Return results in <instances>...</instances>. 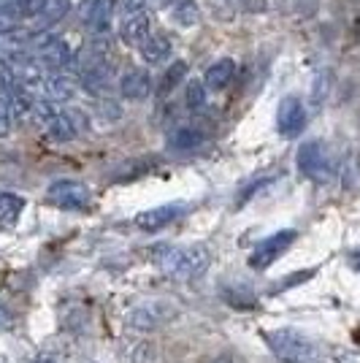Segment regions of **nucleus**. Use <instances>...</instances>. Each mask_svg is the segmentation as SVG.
I'll return each instance as SVG.
<instances>
[{"mask_svg": "<svg viewBox=\"0 0 360 363\" xmlns=\"http://www.w3.org/2000/svg\"><path fill=\"white\" fill-rule=\"evenodd\" d=\"M14 125H16L14 90H0V138L11 136Z\"/></svg>", "mask_w": 360, "mask_h": 363, "instance_id": "22", "label": "nucleus"}, {"mask_svg": "<svg viewBox=\"0 0 360 363\" xmlns=\"http://www.w3.org/2000/svg\"><path fill=\"white\" fill-rule=\"evenodd\" d=\"M184 101H187V108L190 111H203L209 106V95H206V84L203 82H187V90H184Z\"/></svg>", "mask_w": 360, "mask_h": 363, "instance_id": "24", "label": "nucleus"}, {"mask_svg": "<svg viewBox=\"0 0 360 363\" xmlns=\"http://www.w3.org/2000/svg\"><path fill=\"white\" fill-rule=\"evenodd\" d=\"M296 163H298V171L312 182H330L333 174H336V163H333V155L330 150L322 144V141H303L298 147V155H296Z\"/></svg>", "mask_w": 360, "mask_h": 363, "instance_id": "4", "label": "nucleus"}, {"mask_svg": "<svg viewBox=\"0 0 360 363\" xmlns=\"http://www.w3.org/2000/svg\"><path fill=\"white\" fill-rule=\"evenodd\" d=\"M296 239H298L296 230H279V233L266 236L263 242H257L255 247H252V252H249V266H252L255 272H266V269H271V266H274V263L293 247Z\"/></svg>", "mask_w": 360, "mask_h": 363, "instance_id": "6", "label": "nucleus"}, {"mask_svg": "<svg viewBox=\"0 0 360 363\" xmlns=\"http://www.w3.org/2000/svg\"><path fill=\"white\" fill-rule=\"evenodd\" d=\"M171 3L174 0H157V6H165V9H171Z\"/></svg>", "mask_w": 360, "mask_h": 363, "instance_id": "30", "label": "nucleus"}, {"mask_svg": "<svg viewBox=\"0 0 360 363\" xmlns=\"http://www.w3.org/2000/svg\"><path fill=\"white\" fill-rule=\"evenodd\" d=\"M168 318H171V306L165 301H157V298L138 301L128 309V325L135 331H152V328L163 325Z\"/></svg>", "mask_w": 360, "mask_h": 363, "instance_id": "10", "label": "nucleus"}, {"mask_svg": "<svg viewBox=\"0 0 360 363\" xmlns=\"http://www.w3.org/2000/svg\"><path fill=\"white\" fill-rule=\"evenodd\" d=\"M171 52H174V41H171L168 33H150L138 44V55H141V60L147 62V65H160V62L171 57Z\"/></svg>", "mask_w": 360, "mask_h": 363, "instance_id": "15", "label": "nucleus"}, {"mask_svg": "<svg viewBox=\"0 0 360 363\" xmlns=\"http://www.w3.org/2000/svg\"><path fill=\"white\" fill-rule=\"evenodd\" d=\"M244 9H247V11H266V9H269V3H266V0H247V3H244Z\"/></svg>", "mask_w": 360, "mask_h": 363, "instance_id": "28", "label": "nucleus"}, {"mask_svg": "<svg viewBox=\"0 0 360 363\" xmlns=\"http://www.w3.org/2000/svg\"><path fill=\"white\" fill-rule=\"evenodd\" d=\"M233 76H236V60H230V57H220V60H214L209 68H206V74H203V84H206V90L223 92V90L230 87Z\"/></svg>", "mask_w": 360, "mask_h": 363, "instance_id": "17", "label": "nucleus"}, {"mask_svg": "<svg viewBox=\"0 0 360 363\" xmlns=\"http://www.w3.org/2000/svg\"><path fill=\"white\" fill-rule=\"evenodd\" d=\"M144 9H147V0H120L122 14H130V11H144Z\"/></svg>", "mask_w": 360, "mask_h": 363, "instance_id": "25", "label": "nucleus"}, {"mask_svg": "<svg viewBox=\"0 0 360 363\" xmlns=\"http://www.w3.org/2000/svg\"><path fill=\"white\" fill-rule=\"evenodd\" d=\"M184 76H187V62L174 60V62H171V68H165V74H163V79H160V87H157V92H160V95L174 92L181 82H184Z\"/></svg>", "mask_w": 360, "mask_h": 363, "instance_id": "23", "label": "nucleus"}, {"mask_svg": "<svg viewBox=\"0 0 360 363\" xmlns=\"http://www.w3.org/2000/svg\"><path fill=\"white\" fill-rule=\"evenodd\" d=\"M22 212H25V198L16 193H0V228L3 230L14 228Z\"/></svg>", "mask_w": 360, "mask_h": 363, "instance_id": "21", "label": "nucleus"}, {"mask_svg": "<svg viewBox=\"0 0 360 363\" xmlns=\"http://www.w3.org/2000/svg\"><path fill=\"white\" fill-rule=\"evenodd\" d=\"M263 342L269 350L287 363H325V352L312 336L296 331V328H274L263 331Z\"/></svg>", "mask_w": 360, "mask_h": 363, "instance_id": "3", "label": "nucleus"}, {"mask_svg": "<svg viewBox=\"0 0 360 363\" xmlns=\"http://www.w3.org/2000/svg\"><path fill=\"white\" fill-rule=\"evenodd\" d=\"M84 117L74 111V108H55L52 114H49V120L41 125L44 128L46 138H52V141H57V144H68V141H74L79 138V133L84 130Z\"/></svg>", "mask_w": 360, "mask_h": 363, "instance_id": "8", "label": "nucleus"}, {"mask_svg": "<svg viewBox=\"0 0 360 363\" xmlns=\"http://www.w3.org/2000/svg\"><path fill=\"white\" fill-rule=\"evenodd\" d=\"M150 260L171 279H198L203 277L211 263L206 247H179V244H154Z\"/></svg>", "mask_w": 360, "mask_h": 363, "instance_id": "1", "label": "nucleus"}, {"mask_svg": "<svg viewBox=\"0 0 360 363\" xmlns=\"http://www.w3.org/2000/svg\"><path fill=\"white\" fill-rule=\"evenodd\" d=\"M76 92H79V87H76L74 76L57 71V74H49L44 90H41V98L52 101V104H68L76 98Z\"/></svg>", "mask_w": 360, "mask_h": 363, "instance_id": "16", "label": "nucleus"}, {"mask_svg": "<svg viewBox=\"0 0 360 363\" xmlns=\"http://www.w3.org/2000/svg\"><path fill=\"white\" fill-rule=\"evenodd\" d=\"M9 325H11V312L6 303H0V331H6Z\"/></svg>", "mask_w": 360, "mask_h": 363, "instance_id": "27", "label": "nucleus"}, {"mask_svg": "<svg viewBox=\"0 0 360 363\" xmlns=\"http://www.w3.org/2000/svg\"><path fill=\"white\" fill-rule=\"evenodd\" d=\"M68 11H71V0H44L41 11L33 19V33H46L49 28H55L65 19Z\"/></svg>", "mask_w": 360, "mask_h": 363, "instance_id": "18", "label": "nucleus"}, {"mask_svg": "<svg viewBox=\"0 0 360 363\" xmlns=\"http://www.w3.org/2000/svg\"><path fill=\"white\" fill-rule=\"evenodd\" d=\"M152 33V19L150 11H130V14L120 16V38L125 44L138 46L147 35Z\"/></svg>", "mask_w": 360, "mask_h": 363, "instance_id": "13", "label": "nucleus"}, {"mask_svg": "<svg viewBox=\"0 0 360 363\" xmlns=\"http://www.w3.org/2000/svg\"><path fill=\"white\" fill-rule=\"evenodd\" d=\"M33 55L44 62L49 71H62L65 65H74V49L60 35L35 33V52Z\"/></svg>", "mask_w": 360, "mask_h": 363, "instance_id": "7", "label": "nucleus"}, {"mask_svg": "<svg viewBox=\"0 0 360 363\" xmlns=\"http://www.w3.org/2000/svg\"><path fill=\"white\" fill-rule=\"evenodd\" d=\"M171 19H174L179 28H198L201 19H203L198 0H174V3H171Z\"/></svg>", "mask_w": 360, "mask_h": 363, "instance_id": "20", "label": "nucleus"}, {"mask_svg": "<svg viewBox=\"0 0 360 363\" xmlns=\"http://www.w3.org/2000/svg\"><path fill=\"white\" fill-rule=\"evenodd\" d=\"M49 203L68 209V212H87L92 206V190L79 179H57L46 190Z\"/></svg>", "mask_w": 360, "mask_h": 363, "instance_id": "5", "label": "nucleus"}, {"mask_svg": "<svg viewBox=\"0 0 360 363\" xmlns=\"http://www.w3.org/2000/svg\"><path fill=\"white\" fill-rule=\"evenodd\" d=\"M184 212H187V206H184L181 201L160 203V206H152V209L138 214V217H135V225L141 228V230H160V228L176 223Z\"/></svg>", "mask_w": 360, "mask_h": 363, "instance_id": "12", "label": "nucleus"}, {"mask_svg": "<svg viewBox=\"0 0 360 363\" xmlns=\"http://www.w3.org/2000/svg\"><path fill=\"white\" fill-rule=\"evenodd\" d=\"M223 6H236V3H241V0H220Z\"/></svg>", "mask_w": 360, "mask_h": 363, "instance_id": "31", "label": "nucleus"}, {"mask_svg": "<svg viewBox=\"0 0 360 363\" xmlns=\"http://www.w3.org/2000/svg\"><path fill=\"white\" fill-rule=\"evenodd\" d=\"M328 76H317V82H315V104H320L322 98H325V92H328Z\"/></svg>", "mask_w": 360, "mask_h": 363, "instance_id": "26", "label": "nucleus"}, {"mask_svg": "<svg viewBox=\"0 0 360 363\" xmlns=\"http://www.w3.org/2000/svg\"><path fill=\"white\" fill-rule=\"evenodd\" d=\"M349 263H352V269H358V272H360V250L349 255Z\"/></svg>", "mask_w": 360, "mask_h": 363, "instance_id": "29", "label": "nucleus"}, {"mask_svg": "<svg viewBox=\"0 0 360 363\" xmlns=\"http://www.w3.org/2000/svg\"><path fill=\"white\" fill-rule=\"evenodd\" d=\"M306 128V106L298 95H287L276 108V130L282 138H296Z\"/></svg>", "mask_w": 360, "mask_h": 363, "instance_id": "11", "label": "nucleus"}, {"mask_svg": "<svg viewBox=\"0 0 360 363\" xmlns=\"http://www.w3.org/2000/svg\"><path fill=\"white\" fill-rule=\"evenodd\" d=\"M114 14H117V0H84L79 9V19L92 35H106L111 30Z\"/></svg>", "mask_w": 360, "mask_h": 363, "instance_id": "9", "label": "nucleus"}, {"mask_svg": "<svg viewBox=\"0 0 360 363\" xmlns=\"http://www.w3.org/2000/svg\"><path fill=\"white\" fill-rule=\"evenodd\" d=\"M152 90H154L152 76L144 68H130L120 76V92L128 101H144L152 95Z\"/></svg>", "mask_w": 360, "mask_h": 363, "instance_id": "14", "label": "nucleus"}, {"mask_svg": "<svg viewBox=\"0 0 360 363\" xmlns=\"http://www.w3.org/2000/svg\"><path fill=\"white\" fill-rule=\"evenodd\" d=\"M74 65L81 87L92 95H103L111 82H114V57H111V49L108 41H95V44L84 46L79 55H74Z\"/></svg>", "mask_w": 360, "mask_h": 363, "instance_id": "2", "label": "nucleus"}, {"mask_svg": "<svg viewBox=\"0 0 360 363\" xmlns=\"http://www.w3.org/2000/svg\"><path fill=\"white\" fill-rule=\"evenodd\" d=\"M203 141H206V133H203L201 128H196V125H181V128H176V130L168 136V150L193 152V150H198Z\"/></svg>", "mask_w": 360, "mask_h": 363, "instance_id": "19", "label": "nucleus"}]
</instances>
